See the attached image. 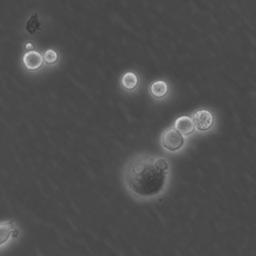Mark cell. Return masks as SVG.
Segmentation results:
<instances>
[{
	"label": "cell",
	"mask_w": 256,
	"mask_h": 256,
	"mask_svg": "<svg viewBox=\"0 0 256 256\" xmlns=\"http://www.w3.org/2000/svg\"><path fill=\"white\" fill-rule=\"evenodd\" d=\"M194 126L200 130H207L213 124V116L207 110H199L194 114L192 116Z\"/></svg>",
	"instance_id": "cell-3"
},
{
	"label": "cell",
	"mask_w": 256,
	"mask_h": 256,
	"mask_svg": "<svg viewBox=\"0 0 256 256\" xmlns=\"http://www.w3.org/2000/svg\"><path fill=\"white\" fill-rule=\"evenodd\" d=\"M175 129H177L182 135L187 136L195 130V126L192 118L189 116H181L175 122Z\"/></svg>",
	"instance_id": "cell-5"
},
{
	"label": "cell",
	"mask_w": 256,
	"mask_h": 256,
	"mask_svg": "<svg viewBox=\"0 0 256 256\" xmlns=\"http://www.w3.org/2000/svg\"><path fill=\"white\" fill-rule=\"evenodd\" d=\"M168 162L156 156H138L126 167V182L135 195L151 197L161 192L168 174Z\"/></svg>",
	"instance_id": "cell-1"
},
{
	"label": "cell",
	"mask_w": 256,
	"mask_h": 256,
	"mask_svg": "<svg viewBox=\"0 0 256 256\" xmlns=\"http://www.w3.org/2000/svg\"><path fill=\"white\" fill-rule=\"evenodd\" d=\"M122 85L127 90H133L136 88L138 84V78L135 74L128 72L123 75L121 80Z\"/></svg>",
	"instance_id": "cell-8"
},
{
	"label": "cell",
	"mask_w": 256,
	"mask_h": 256,
	"mask_svg": "<svg viewBox=\"0 0 256 256\" xmlns=\"http://www.w3.org/2000/svg\"><path fill=\"white\" fill-rule=\"evenodd\" d=\"M184 138L175 128H170L164 132L162 144L165 148L171 152L178 150L183 146Z\"/></svg>",
	"instance_id": "cell-2"
},
{
	"label": "cell",
	"mask_w": 256,
	"mask_h": 256,
	"mask_svg": "<svg viewBox=\"0 0 256 256\" xmlns=\"http://www.w3.org/2000/svg\"><path fill=\"white\" fill-rule=\"evenodd\" d=\"M24 64L26 68L29 70H36L39 69L43 63V58L42 56L37 51H30L24 55Z\"/></svg>",
	"instance_id": "cell-4"
},
{
	"label": "cell",
	"mask_w": 256,
	"mask_h": 256,
	"mask_svg": "<svg viewBox=\"0 0 256 256\" xmlns=\"http://www.w3.org/2000/svg\"><path fill=\"white\" fill-rule=\"evenodd\" d=\"M150 92L155 98H162L168 94V84L163 80L156 81L152 84L151 87H150Z\"/></svg>",
	"instance_id": "cell-6"
},
{
	"label": "cell",
	"mask_w": 256,
	"mask_h": 256,
	"mask_svg": "<svg viewBox=\"0 0 256 256\" xmlns=\"http://www.w3.org/2000/svg\"><path fill=\"white\" fill-rule=\"evenodd\" d=\"M26 49L28 50L33 51L34 50L35 46L32 43H27L25 46Z\"/></svg>",
	"instance_id": "cell-11"
},
{
	"label": "cell",
	"mask_w": 256,
	"mask_h": 256,
	"mask_svg": "<svg viewBox=\"0 0 256 256\" xmlns=\"http://www.w3.org/2000/svg\"><path fill=\"white\" fill-rule=\"evenodd\" d=\"M14 231V224L11 221L0 224V246L9 240Z\"/></svg>",
	"instance_id": "cell-7"
},
{
	"label": "cell",
	"mask_w": 256,
	"mask_h": 256,
	"mask_svg": "<svg viewBox=\"0 0 256 256\" xmlns=\"http://www.w3.org/2000/svg\"><path fill=\"white\" fill-rule=\"evenodd\" d=\"M44 58H45V62L47 64H54L57 62L58 56H57V52L54 50H48L44 55Z\"/></svg>",
	"instance_id": "cell-10"
},
{
	"label": "cell",
	"mask_w": 256,
	"mask_h": 256,
	"mask_svg": "<svg viewBox=\"0 0 256 256\" xmlns=\"http://www.w3.org/2000/svg\"><path fill=\"white\" fill-rule=\"evenodd\" d=\"M26 30L30 34H34L37 30H40V22L38 18V14L35 13L27 21Z\"/></svg>",
	"instance_id": "cell-9"
}]
</instances>
